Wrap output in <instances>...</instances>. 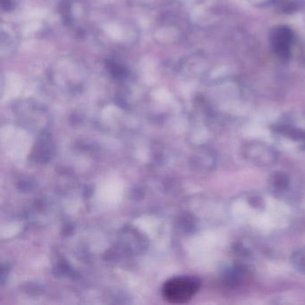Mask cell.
I'll use <instances>...</instances> for the list:
<instances>
[{
	"mask_svg": "<svg viewBox=\"0 0 305 305\" xmlns=\"http://www.w3.org/2000/svg\"><path fill=\"white\" fill-rule=\"evenodd\" d=\"M199 279L193 276H175L164 284L162 294L173 304H184L193 299L200 289Z\"/></svg>",
	"mask_w": 305,
	"mask_h": 305,
	"instance_id": "6da1fadb",
	"label": "cell"
},
{
	"mask_svg": "<svg viewBox=\"0 0 305 305\" xmlns=\"http://www.w3.org/2000/svg\"><path fill=\"white\" fill-rule=\"evenodd\" d=\"M106 66L109 71V73L116 79H123L128 74V70L118 63L109 60L106 62Z\"/></svg>",
	"mask_w": 305,
	"mask_h": 305,
	"instance_id": "7a4b0ae2",
	"label": "cell"
},
{
	"mask_svg": "<svg viewBox=\"0 0 305 305\" xmlns=\"http://www.w3.org/2000/svg\"><path fill=\"white\" fill-rule=\"evenodd\" d=\"M1 7L5 11H8L13 8V0H1Z\"/></svg>",
	"mask_w": 305,
	"mask_h": 305,
	"instance_id": "3957f363",
	"label": "cell"
}]
</instances>
